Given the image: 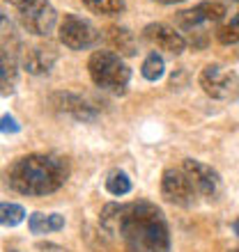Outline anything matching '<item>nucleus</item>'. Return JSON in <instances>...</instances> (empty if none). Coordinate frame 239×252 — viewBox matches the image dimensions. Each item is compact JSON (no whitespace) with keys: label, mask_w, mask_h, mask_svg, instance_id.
<instances>
[{"label":"nucleus","mask_w":239,"mask_h":252,"mask_svg":"<svg viewBox=\"0 0 239 252\" xmlns=\"http://www.w3.org/2000/svg\"><path fill=\"white\" fill-rule=\"evenodd\" d=\"M101 227L122 239L126 252H168L170 229L166 216L157 204L138 199L129 204H106Z\"/></svg>","instance_id":"1"},{"label":"nucleus","mask_w":239,"mask_h":252,"mask_svg":"<svg viewBox=\"0 0 239 252\" xmlns=\"http://www.w3.org/2000/svg\"><path fill=\"white\" fill-rule=\"evenodd\" d=\"M69 179V163L53 154H28L7 167L5 181L14 192L28 197L51 195L65 186Z\"/></svg>","instance_id":"2"},{"label":"nucleus","mask_w":239,"mask_h":252,"mask_svg":"<svg viewBox=\"0 0 239 252\" xmlns=\"http://www.w3.org/2000/svg\"><path fill=\"white\" fill-rule=\"evenodd\" d=\"M87 71L94 85L113 94H124L131 80V69L122 60V55L113 51H94L87 60Z\"/></svg>","instance_id":"3"},{"label":"nucleus","mask_w":239,"mask_h":252,"mask_svg":"<svg viewBox=\"0 0 239 252\" xmlns=\"http://www.w3.org/2000/svg\"><path fill=\"white\" fill-rule=\"evenodd\" d=\"M16 9L23 30L37 37H48L58 26V12L48 0H5Z\"/></svg>","instance_id":"4"},{"label":"nucleus","mask_w":239,"mask_h":252,"mask_svg":"<svg viewBox=\"0 0 239 252\" xmlns=\"http://www.w3.org/2000/svg\"><path fill=\"white\" fill-rule=\"evenodd\" d=\"M198 83L202 92L216 101H235L239 96V76L221 64H207L200 71Z\"/></svg>","instance_id":"5"},{"label":"nucleus","mask_w":239,"mask_h":252,"mask_svg":"<svg viewBox=\"0 0 239 252\" xmlns=\"http://www.w3.org/2000/svg\"><path fill=\"white\" fill-rule=\"evenodd\" d=\"M58 34H60V41L69 51H85V48L94 46L97 39H99L97 28L90 21L76 16V14H65L62 16V21L58 26Z\"/></svg>","instance_id":"6"},{"label":"nucleus","mask_w":239,"mask_h":252,"mask_svg":"<svg viewBox=\"0 0 239 252\" xmlns=\"http://www.w3.org/2000/svg\"><path fill=\"white\" fill-rule=\"evenodd\" d=\"M179 167L189 177L193 190L198 192V199H216L221 195V177L212 165H205L196 158H184Z\"/></svg>","instance_id":"7"},{"label":"nucleus","mask_w":239,"mask_h":252,"mask_svg":"<svg viewBox=\"0 0 239 252\" xmlns=\"http://www.w3.org/2000/svg\"><path fill=\"white\" fill-rule=\"evenodd\" d=\"M161 195L175 206H193L198 202V192L193 190L191 181L182 167H168L161 174Z\"/></svg>","instance_id":"8"},{"label":"nucleus","mask_w":239,"mask_h":252,"mask_svg":"<svg viewBox=\"0 0 239 252\" xmlns=\"http://www.w3.org/2000/svg\"><path fill=\"white\" fill-rule=\"evenodd\" d=\"M226 16V5L223 2H200V5L191 7V9H184V12L177 14V26L186 32H198L202 26H209V23H219L221 19Z\"/></svg>","instance_id":"9"},{"label":"nucleus","mask_w":239,"mask_h":252,"mask_svg":"<svg viewBox=\"0 0 239 252\" xmlns=\"http://www.w3.org/2000/svg\"><path fill=\"white\" fill-rule=\"evenodd\" d=\"M143 37H145L152 46H157L159 51H166L170 55H179L184 53L186 48V39L182 37V32H177L175 28H170L168 23H150L143 30Z\"/></svg>","instance_id":"10"},{"label":"nucleus","mask_w":239,"mask_h":252,"mask_svg":"<svg viewBox=\"0 0 239 252\" xmlns=\"http://www.w3.org/2000/svg\"><path fill=\"white\" fill-rule=\"evenodd\" d=\"M19 58L23 69L40 76V73H46L53 69V64L58 62V51L53 46H48V44H37V46L23 48Z\"/></svg>","instance_id":"11"},{"label":"nucleus","mask_w":239,"mask_h":252,"mask_svg":"<svg viewBox=\"0 0 239 252\" xmlns=\"http://www.w3.org/2000/svg\"><path fill=\"white\" fill-rule=\"evenodd\" d=\"M55 106L62 110V113L72 115V117H76V120H94L97 117V113H94V108L87 103L85 99H80V96H76V94H55Z\"/></svg>","instance_id":"12"},{"label":"nucleus","mask_w":239,"mask_h":252,"mask_svg":"<svg viewBox=\"0 0 239 252\" xmlns=\"http://www.w3.org/2000/svg\"><path fill=\"white\" fill-rule=\"evenodd\" d=\"M19 83V62L14 55L0 48V96H7L16 90Z\"/></svg>","instance_id":"13"},{"label":"nucleus","mask_w":239,"mask_h":252,"mask_svg":"<svg viewBox=\"0 0 239 252\" xmlns=\"http://www.w3.org/2000/svg\"><path fill=\"white\" fill-rule=\"evenodd\" d=\"M0 48L7 51L9 55H14V58H19L21 51H23L21 39H19V32H16L14 23L9 21V16H7L2 9H0Z\"/></svg>","instance_id":"14"},{"label":"nucleus","mask_w":239,"mask_h":252,"mask_svg":"<svg viewBox=\"0 0 239 252\" xmlns=\"http://www.w3.org/2000/svg\"><path fill=\"white\" fill-rule=\"evenodd\" d=\"M28 227L33 234H53L65 227V216L60 213H33L28 218Z\"/></svg>","instance_id":"15"},{"label":"nucleus","mask_w":239,"mask_h":252,"mask_svg":"<svg viewBox=\"0 0 239 252\" xmlns=\"http://www.w3.org/2000/svg\"><path fill=\"white\" fill-rule=\"evenodd\" d=\"M108 41L113 44L115 51L122 55H133L136 53V44H133V34L126 28H111L108 30Z\"/></svg>","instance_id":"16"},{"label":"nucleus","mask_w":239,"mask_h":252,"mask_svg":"<svg viewBox=\"0 0 239 252\" xmlns=\"http://www.w3.org/2000/svg\"><path fill=\"white\" fill-rule=\"evenodd\" d=\"M26 220V209L16 202H0V225L16 227Z\"/></svg>","instance_id":"17"},{"label":"nucleus","mask_w":239,"mask_h":252,"mask_svg":"<svg viewBox=\"0 0 239 252\" xmlns=\"http://www.w3.org/2000/svg\"><path fill=\"white\" fill-rule=\"evenodd\" d=\"M106 190L115 197H122V195H129L131 192V179L129 174L122 172V170H113V172L106 177Z\"/></svg>","instance_id":"18"},{"label":"nucleus","mask_w":239,"mask_h":252,"mask_svg":"<svg viewBox=\"0 0 239 252\" xmlns=\"http://www.w3.org/2000/svg\"><path fill=\"white\" fill-rule=\"evenodd\" d=\"M140 73H143V78L145 80H159L163 78V73H166V62L161 58L159 53H150L143 60V66H140Z\"/></svg>","instance_id":"19"},{"label":"nucleus","mask_w":239,"mask_h":252,"mask_svg":"<svg viewBox=\"0 0 239 252\" xmlns=\"http://www.w3.org/2000/svg\"><path fill=\"white\" fill-rule=\"evenodd\" d=\"M83 5L94 14H120V12H124V0H83Z\"/></svg>","instance_id":"20"},{"label":"nucleus","mask_w":239,"mask_h":252,"mask_svg":"<svg viewBox=\"0 0 239 252\" xmlns=\"http://www.w3.org/2000/svg\"><path fill=\"white\" fill-rule=\"evenodd\" d=\"M216 39L221 44H239V12L216 30Z\"/></svg>","instance_id":"21"},{"label":"nucleus","mask_w":239,"mask_h":252,"mask_svg":"<svg viewBox=\"0 0 239 252\" xmlns=\"http://www.w3.org/2000/svg\"><path fill=\"white\" fill-rule=\"evenodd\" d=\"M19 131H21V124L14 115H2V117H0V133L14 135V133H19Z\"/></svg>","instance_id":"22"},{"label":"nucleus","mask_w":239,"mask_h":252,"mask_svg":"<svg viewBox=\"0 0 239 252\" xmlns=\"http://www.w3.org/2000/svg\"><path fill=\"white\" fill-rule=\"evenodd\" d=\"M40 250L41 252H69V250H65V248L53 246V243H40Z\"/></svg>","instance_id":"23"},{"label":"nucleus","mask_w":239,"mask_h":252,"mask_svg":"<svg viewBox=\"0 0 239 252\" xmlns=\"http://www.w3.org/2000/svg\"><path fill=\"white\" fill-rule=\"evenodd\" d=\"M154 2H161V5H177V2H184V0H154Z\"/></svg>","instance_id":"24"},{"label":"nucleus","mask_w":239,"mask_h":252,"mask_svg":"<svg viewBox=\"0 0 239 252\" xmlns=\"http://www.w3.org/2000/svg\"><path fill=\"white\" fill-rule=\"evenodd\" d=\"M233 229H235V234H237V236H239V218H237V220H235V225H233Z\"/></svg>","instance_id":"25"},{"label":"nucleus","mask_w":239,"mask_h":252,"mask_svg":"<svg viewBox=\"0 0 239 252\" xmlns=\"http://www.w3.org/2000/svg\"><path fill=\"white\" fill-rule=\"evenodd\" d=\"M7 252H19V250H14V248H7Z\"/></svg>","instance_id":"26"},{"label":"nucleus","mask_w":239,"mask_h":252,"mask_svg":"<svg viewBox=\"0 0 239 252\" xmlns=\"http://www.w3.org/2000/svg\"><path fill=\"white\" fill-rule=\"evenodd\" d=\"M235 2H237V5H239V0H235Z\"/></svg>","instance_id":"27"}]
</instances>
